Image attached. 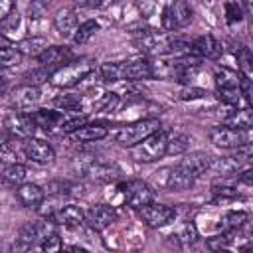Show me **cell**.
<instances>
[{"instance_id": "6da1fadb", "label": "cell", "mask_w": 253, "mask_h": 253, "mask_svg": "<svg viewBox=\"0 0 253 253\" xmlns=\"http://www.w3.org/2000/svg\"><path fill=\"white\" fill-rule=\"evenodd\" d=\"M105 81H144L156 77V67L148 59L109 61L99 67Z\"/></svg>"}, {"instance_id": "7a4b0ae2", "label": "cell", "mask_w": 253, "mask_h": 253, "mask_svg": "<svg viewBox=\"0 0 253 253\" xmlns=\"http://www.w3.org/2000/svg\"><path fill=\"white\" fill-rule=\"evenodd\" d=\"M95 67H97V61L91 57H81V59L69 61L53 71L49 83L59 89H71V87L79 85L83 79H87L95 71Z\"/></svg>"}, {"instance_id": "3957f363", "label": "cell", "mask_w": 253, "mask_h": 253, "mask_svg": "<svg viewBox=\"0 0 253 253\" xmlns=\"http://www.w3.org/2000/svg\"><path fill=\"white\" fill-rule=\"evenodd\" d=\"M168 138L170 134L166 130H156L150 136H146L144 140H140L138 144L132 146V158L138 162H156L162 156H166V148H168Z\"/></svg>"}, {"instance_id": "277c9868", "label": "cell", "mask_w": 253, "mask_h": 253, "mask_svg": "<svg viewBox=\"0 0 253 253\" xmlns=\"http://www.w3.org/2000/svg\"><path fill=\"white\" fill-rule=\"evenodd\" d=\"M160 121L158 119H140V121H134V123H128L125 125L119 132H117V142L121 146H126V148H132L134 144H138L140 140H144L146 136H150L152 132L160 130Z\"/></svg>"}, {"instance_id": "5b68a950", "label": "cell", "mask_w": 253, "mask_h": 253, "mask_svg": "<svg viewBox=\"0 0 253 253\" xmlns=\"http://www.w3.org/2000/svg\"><path fill=\"white\" fill-rule=\"evenodd\" d=\"M194 176L188 174L184 168H180L178 164L172 168H162L160 172L154 174V184L160 190H174V192H184L190 190L194 186Z\"/></svg>"}, {"instance_id": "8992f818", "label": "cell", "mask_w": 253, "mask_h": 253, "mask_svg": "<svg viewBox=\"0 0 253 253\" xmlns=\"http://www.w3.org/2000/svg\"><path fill=\"white\" fill-rule=\"evenodd\" d=\"M210 142L217 148H239L243 146L247 140L245 130L241 128H233L229 125H219V126H211L210 128Z\"/></svg>"}, {"instance_id": "52a82bcc", "label": "cell", "mask_w": 253, "mask_h": 253, "mask_svg": "<svg viewBox=\"0 0 253 253\" xmlns=\"http://www.w3.org/2000/svg\"><path fill=\"white\" fill-rule=\"evenodd\" d=\"M138 217L144 221V225H148L152 229H158V227L168 225L176 217V210L172 206H166V204L150 202V204H146L144 208L138 210Z\"/></svg>"}, {"instance_id": "ba28073f", "label": "cell", "mask_w": 253, "mask_h": 253, "mask_svg": "<svg viewBox=\"0 0 253 253\" xmlns=\"http://www.w3.org/2000/svg\"><path fill=\"white\" fill-rule=\"evenodd\" d=\"M170 36L166 32H154V30H144L140 32L138 40H136V45L146 53V55H152V57H158V55H168L170 53Z\"/></svg>"}, {"instance_id": "9c48e42d", "label": "cell", "mask_w": 253, "mask_h": 253, "mask_svg": "<svg viewBox=\"0 0 253 253\" xmlns=\"http://www.w3.org/2000/svg\"><path fill=\"white\" fill-rule=\"evenodd\" d=\"M40 99H42L40 87L30 85V83L18 85V87H14V91L10 93V105H12L18 113H32V111L40 105Z\"/></svg>"}, {"instance_id": "30bf717a", "label": "cell", "mask_w": 253, "mask_h": 253, "mask_svg": "<svg viewBox=\"0 0 253 253\" xmlns=\"http://www.w3.org/2000/svg\"><path fill=\"white\" fill-rule=\"evenodd\" d=\"M22 154L28 160H32L36 164H42V166L51 164L55 160V150L51 148V144L42 140V138H36V136H30L22 142Z\"/></svg>"}, {"instance_id": "8fae6325", "label": "cell", "mask_w": 253, "mask_h": 253, "mask_svg": "<svg viewBox=\"0 0 253 253\" xmlns=\"http://www.w3.org/2000/svg\"><path fill=\"white\" fill-rule=\"evenodd\" d=\"M123 188H125L123 192H125L126 204L132 210H140L146 204L154 202V188L148 182H144V180H130Z\"/></svg>"}, {"instance_id": "7c38bea8", "label": "cell", "mask_w": 253, "mask_h": 253, "mask_svg": "<svg viewBox=\"0 0 253 253\" xmlns=\"http://www.w3.org/2000/svg\"><path fill=\"white\" fill-rule=\"evenodd\" d=\"M119 217L117 210L113 206L107 204H95L85 211V223L93 229V231H103L107 229L111 223H115Z\"/></svg>"}, {"instance_id": "4fadbf2b", "label": "cell", "mask_w": 253, "mask_h": 253, "mask_svg": "<svg viewBox=\"0 0 253 253\" xmlns=\"http://www.w3.org/2000/svg\"><path fill=\"white\" fill-rule=\"evenodd\" d=\"M4 126L12 134V138H22V140L34 136V132L38 128V125L32 121V117L28 113H18V111H16V115L6 117Z\"/></svg>"}, {"instance_id": "5bb4252c", "label": "cell", "mask_w": 253, "mask_h": 253, "mask_svg": "<svg viewBox=\"0 0 253 253\" xmlns=\"http://www.w3.org/2000/svg\"><path fill=\"white\" fill-rule=\"evenodd\" d=\"M49 219H53L57 225H63L67 229H75L85 223V211L79 206H61L49 215Z\"/></svg>"}, {"instance_id": "9a60e30c", "label": "cell", "mask_w": 253, "mask_h": 253, "mask_svg": "<svg viewBox=\"0 0 253 253\" xmlns=\"http://www.w3.org/2000/svg\"><path fill=\"white\" fill-rule=\"evenodd\" d=\"M16 200L28 208V210H38L42 206V202L45 200V190L40 188L38 184H20L16 186Z\"/></svg>"}, {"instance_id": "2e32d148", "label": "cell", "mask_w": 253, "mask_h": 253, "mask_svg": "<svg viewBox=\"0 0 253 253\" xmlns=\"http://www.w3.org/2000/svg\"><path fill=\"white\" fill-rule=\"evenodd\" d=\"M192 55L200 59H217L221 55V45L211 34H204L196 40H192Z\"/></svg>"}, {"instance_id": "e0dca14e", "label": "cell", "mask_w": 253, "mask_h": 253, "mask_svg": "<svg viewBox=\"0 0 253 253\" xmlns=\"http://www.w3.org/2000/svg\"><path fill=\"white\" fill-rule=\"evenodd\" d=\"M211 160H213V156H210V154H206V152H192V154H186V156L178 162V166L184 168V170H186L188 174H192L194 178H200V176H204V174L210 170Z\"/></svg>"}, {"instance_id": "ac0fdd59", "label": "cell", "mask_w": 253, "mask_h": 253, "mask_svg": "<svg viewBox=\"0 0 253 253\" xmlns=\"http://www.w3.org/2000/svg\"><path fill=\"white\" fill-rule=\"evenodd\" d=\"M32 117V121L45 130H53V128H61L65 115L61 111H53V109H36L32 113H28Z\"/></svg>"}, {"instance_id": "d6986e66", "label": "cell", "mask_w": 253, "mask_h": 253, "mask_svg": "<svg viewBox=\"0 0 253 253\" xmlns=\"http://www.w3.org/2000/svg\"><path fill=\"white\" fill-rule=\"evenodd\" d=\"M73 59V51L65 45H49L40 57V65H47V67H55L59 63H69Z\"/></svg>"}, {"instance_id": "ffe728a7", "label": "cell", "mask_w": 253, "mask_h": 253, "mask_svg": "<svg viewBox=\"0 0 253 253\" xmlns=\"http://www.w3.org/2000/svg\"><path fill=\"white\" fill-rule=\"evenodd\" d=\"M243 168V162L237 158V156H227V158H213L211 164H210V174L213 176H221V178H227V176H237V172Z\"/></svg>"}, {"instance_id": "44dd1931", "label": "cell", "mask_w": 253, "mask_h": 253, "mask_svg": "<svg viewBox=\"0 0 253 253\" xmlns=\"http://www.w3.org/2000/svg\"><path fill=\"white\" fill-rule=\"evenodd\" d=\"M109 134V128L105 125H99V123H85L81 128H77L71 136L79 142H97V140H103L105 136Z\"/></svg>"}, {"instance_id": "7402d4cb", "label": "cell", "mask_w": 253, "mask_h": 253, "mask_svg": "<svg viewBox=\"0 0 253 253\" xmlns=\"http://www.w3.org/2000/svg\"><path fill=\"white\" fill-rule=\"evenodd\" d=\"M53 26L59 32V36H63V38H73L75 30L79 28L77 16L73 10H59L53 18Z\"/></svg>"}, {"instance_id": "603a6c76", "label": "cell", "mask_w": 253, "mask_h": 253, "mask_svg": "<svg viewBox=\"0 0 253 253\" xmlns=\"http://www.w3.org/2000/svg\"><path fill=\"white\" fill-rule=\"evenodd\" d=\"M16 45H18V49L22 51V55H28V57H40V55L49 47L47 40L42 38V36L24 38V40H20Z\"/></svg>"}, {"instance_id": "cb8c5ba5", "label": "cell", "mask_w": 253, "mask_h": 253, "mask_svg": "<svg viewBox=\"0 0 253 253\" xmlns=\"http://www.w3.org/2000/svg\"><path fill=\"white\" fill-rule=\"evenodd\" d=\"M20 59H22V51L18 49V45L12 43V42L2 34V40H0V63H2V67H4V69L14 67V65L20 63Z\"/></svg>"}, {"instance_id": "d4e9b609", "label": "cell", "mask_w": 253, "mask_h": 253, "mask_svg": "<svg viewBox=\"0 0 253 253\" xmlns=\"http://www.w3.org/2000/svg\"><path fill=\"white\" fill-rule=\"evenodd\" d=\"M233 128H241V130H251L253 128V107H245V109H235L229 117H225V123Z\"/></svg>"}, {"instance_id": "484cf974", "label": "cell", "mask_w": 253, "mask_h": 253, "mask_svg": "<svg viewBox=\"0 0 253 253\" xmlns=\"http://www.w3.org/2000/svg\"><path fill=\"white\" fill-rule=\"evenodd\" d=\"M2 180L10 186H20L26 180V166L20 162H4Z\"/></svg>"}, {"instance_id": "4316f807", "label": "cell", "mask_w": 253, "mask_h": 253, "mask_svg": "<svg viewBox=\"0 0 253 253\" xmlns=\"http://www.w3.org/2000/svg\"><path fill=\"white\" fill-rule=\"evenodd\" d=\"M170 12H172V18H174L176 28H184L192 20V6L186 0H174L170 4Z\"/></svg>"}, {"instance_id": "83f0119b", "label": "cell", "mask_w": 253, "mask_h": 253, "mask_svg": "<svg viewBox=\"0 0 253 253\" xmlns=\"http://www.w3.org/2000/svg\"><path fill=\"white\" fill-rule=\"evenodd\" d=\"M215 85L217 89H229V87H241V73L221 67L215 69Z\"/></svg>"}, {"instance_id": "f1b7e54d", "label": "cell", "mask_w": 253, "mask_h": 253, "mask_svg": "<svg viewBox=\"0 0 253 253\" xmlns=\"http://www.w3.org/2000/svg\"><path fill=\"white\" fill-rule=\"evenodd\" d=\"M97 32H99V22L97 20H85L83 24H79V28L75 30V34H73L71 40H73V43L81 45V43L89 42Z\"/></svg>"}, {"instance_id": "f546056e", "label": "cell", "mask_w": 253, "mask_h": 253, "mask_svg": "<svg viewBox=\"0 0 253 253\" xmlns=\"http://www.w3.org/2000/svg\"><path fill=\"white\" fill-rule=\"evenodd\" d=\"M247 215L249 213H245V211H225L219 219V229L221 231H237L243 225V221L247 219Z\"/></svg>"}, {"instance_id": "4dcf8cb0", "label": "cell", "mask_w": 253, "mask_h": 253, "mask_svg": "<svg viewBox=\"0 0 253 253\" xmlns=\"http://www.w3.org/2000/svg\"><path fill=\"white\" fill-rule=\"evenodd\" d=\"M53 67H47V65H40V67H36V69H30L26 75H24V81L26 83H30V85H36V87H40L42 83H45V81H49L51 79V75H53Z\"/></svg>"}, {"instance_id": "1f68e13d", "label": "cell", "mask_w": 253, "mask_h": 253, "mask_svg": "<svg viewBox=\"0 0 253 253\" xmlns=\"http://www.w3.org/2000/svg\"><path fill=\"white\" fill-rule=\"evenodd\" d=\"M190 146V136L188 134H170L168 138V148H166V154L168 156H178V154H184Z\"/></svg>"}, {"instance_id": "d6a6232c", "label": "cell", "mask_w": 253, "mask_h": 253, "mask_svg": "<svg viewBox=\"0 0 253 253\" xmlns=\"http://www.w3.org/2000/svg\"><path fill=\"white\" fill-rule=\"evenodd\" d=\"M217 99L221 101V103H225V105H229V107H239L243 101H245V97H243V91H241V87H229V89H217Z\"/></svg>"}, {"instance_id": "836d02e7", "label": "cell", "mask_w": 253, "mask_h": 253, "mask_svg": "<svg viewBox=\"0 0 253 253\" xmlns=\"http://www.w3.org/2000/svg\"><path fill=\"white\" fill-rule=\"evenodd\" d=\"M235 61H237V69L245 75H249L253 71V51L245 45H241L237 51H235Z\"/></svg>"}, {"instance_id": "e575fe53", "label": "cell", "mask_w": 253, "mask_h": 253, "mask_svg": "<svg viewBox=\"0 0 253 253\" xmlns=\"http://www.w3.org/2000/svg\"><path fill=\"white\" fill-rule=\"evenodd\" d=\"M168 55H174L176 59L192 55V42H188L184 38H172L170 40V53Z\"/></svg>"}, {"instance_id": "d590c367", "label": "cell", "mask_w": 253, "mask_h": 253, "mask_svg": "<svg viewBox=\"0 0 253 253\" xmlns=\"http://www.w3.org/2000/svg\"><path fill=\"white\" fill-rule=\"evenodd\" d=\"M233 233H235V231H221V233H217V235H213V237H208V241H206L208 249L217 251V249L229 247V245L233 243Z\"/></svg>"}, {"instance_id": "8d00e7d4", "label": "cell", "mask_w": 253, "mask_h": 253, "mask_svg": "<svg viewBox=\"0 0 253 253\" xmlns=\"http://www.w3.org/2000/svg\"><path fill=\"white\" fill-rule=\"evenodd\" d=\"M178 239H180L182 247H190V245H194V243L198 241V227H196L192 221L184 223L182 229L178 231Z\"/></svg>"}, {"instance_id": "74e56055", "label": "cell", "mask_w": 253, "mask_h": 253, "mask_svg": "<svg viewBox=\"0 0 253 253\" xmlns=\"http://www.w3.org/2000/svg\"><path fill=\"white\" fill-rule=\"evenodd\" d=\"M53 103H55V107H59L63 111H79L81 109V97L79 95H61Z\"/></svg>"}, {"instance_id": "f35d334b", "label": "cell", "mask_w": 253, "mask_h": 253, "mask_svg": "<svg viewBox=\"0 0 253 253\" xmlns=\"http://www.w3.org/2000/svg\"><path fill=\"white\" fill-rule=\"evenodd\" d=\"M225 22L229 24V26H233V24H239L241 20H243V12H241V8H239V4L237 2H233V0H229V2H225Z\"/></svg>"}, {"instance_id": "ab89813d", "label": "cell", "mask_w": 253, "mask_h": 253, "mask_svg": "<svg viewBox=\"0 0 253 253\" xmlns=\"http://www.w3.org/2000/svg\"><path fill=\"white\" fill-rule=\"evenodd\" d=\"M85 123H87V117H85V115H79V117H73V119H65L59 130H61L63 134H73V132H75L77 128H81Z\"/></svg>"}, {"instance_id": "60d3db41", "label": "cell", "mask_w": 253, "mask_h": 253, "mask_svg": "<svg viewBox=\"0 0 253 253\" xmlns=\"http://www.w3.org/2000/svg\"><path fill=\"white\" fill-rule=\"evenodd\" d=\"M211 192H213V196H217V198H221V200H233V198L239 196L235 188L225 186V184H213V186H211Z\"/></svg>"}, {"instance_id": "b9f144b4", "label": "cell", "mask_w": 253, "mask_h": 253, "mask_svg": "<svg viewBox=\"0 0 253 253\" xmlns=\"http://www.w3.org/2000/svg\"><path fill=\"white\" fill-rule=\"evenodd\" d=\"M40 249H42V251H59V249H63V243H61L59 235L53 233V235H49L47 239H43V241L40 243Z\"/></svg>"}, {"instance_id": "7bdbcfd3", "label": "cell", "mask_w": 253, "mask_h": 253, "mask_svg": "<svg viewBox=\"0 0 253 253\" xmlns=\"http://www.w3.org/2000/svg\"><path fill=\"white\" fill-rule=\"evenodd\" d=\"M206 95V91L202 87H184L180 91V99L182 101H196V99H202Z\"/></svg>"}, {"instance_id": "ee69618b", "label": "cell", "mask_w": 253, "mask_h": 253, "mask_svg": "<svg viewBox=\"0 0 253 253\" xmlns=\"http://www.w3.org/2000/svg\"><path fill=\"white\" fill-rule=\"evenodd\" d=\"M117 103H119V95L117 93H105L101 103H99V109L103 113H109V111H113L117 107Z\"/></svg>"}, {"instance_id": "f6af8a7d", "label": "cell", "mask_w": 253, "mask_h": 253, "mask_svg": "<svg viewBox=\"0 0 253 253\" xmlns=\"http://www.w3.org/2000/svg\"><path fill=\"white\" fill-rule=\"evenodd\" d=\"M160 24H162V30H164V32H174V30H178V28H176V24H174V18H172V12H170V6H166V8L162 10Z\"/></svg>"}, {"instance_id": "bcb514c9", "label": "cell", "mask_w": 253, "mask_h": 253, "mask_svg": "<svg viewBox=\"0 0 253 253\" xmlns=\"http://www.w3.org/2000/svg\"><path fill=\"white\" fill-rule=\"evenodd\" d=\"M241 162H247V164H253V142H245L243 146L237 148V154H235Z\"/></svg>"}, {"instance_id": "7dc6e473", "label": "cell", "mask_w": 253, "mask_h": 253, "mask_svg": "<svg viewBox=\"0 0 253 253\" xmlns=\"http://www.w3.org/2000/svg\"><path fill=\"white\" fill-rule=\"evenodd\" d=\"M20 26V14L18 12H12L8 18L2 20V30L4 32H10V30H16Z\"/></svg>"}, {"instance_id": "c3c4849f", "label": "cell", "mask_w": 253, "mask_h": 253, "mask_svg": "<svg viewBox=\"0 0 253 253\" xmlns=\"http://www.w3.org/2000/svg\"><path fill=\"white\" fill-rule=\"evenodd\" d=\"M237 180L241 184H247V186H253V164L247 166V168H241L237 172Z\"/></svg>"}, {"instance_id": "681fc988", "label": "cell", "mask_w": 253, "mask_h": 253, "mask_svg": "<svg viewBox=\"0 0 253 253\" xmlns=\"http://www.w3.org/2000/svg\"><path fill=\"white\" fill-rule=\"evenodd\" d=\"M14 12V0H0V20L8 18Z\"/></svg>"}, {"instance_id": "f907efd6", "label": "cell", "mask_w": 253, "mask_h": 253, "mask_svg": "<svg viewBox=\"0 0 253 253\" xmlns=\"http://www.w3.org/2000/svg\"><path fill=\"white\" fill-rule=\"evenodd\" d=\"M237 231H241V233H243V237L251 239V237H253V215H247V219L243 221V225H241Z\"/></svg>"}, {"instance_id": "816d5d0a", "label": "cell", "mask_w": 253, "mask_h": 253, "mask_svg": "<svg viewBox=\"0 0 253 253\" xmlns=\"http://www.w3.org/2000/svg\"><path fill=\"white\" fill-rule=\"evenodd\" d=\"M79 6H87V8H101L105 6L109 0H75Z\"/></svg>"}, {"instance_id": "f5cc1de1", "label": "cell", "mask_w": 253, "mask_h": 253, "mask_svg": "<svg viewBox=\"0 0 253 253\" xmlns=\"http://www.w3.org/2000/svg\"><path fill=\"white\" fill-rule=\"evenodd\" d=\"M243 4V10H245V16L253 22V0H241Z\"/></svg>"}, {"instance_id": "db71d44e", "label": "cell", "mask_w": 253, "mask_h": 253, "mask_svg": "<svg viewBox=\"0 0 253 253\" xmlns=\"http://www.w3.org/2000/svg\"><path fill=\"white\" fill-rule=\"evenodd\" d=\"M49 2H51V0H32V4H38V6H43V8H45Z\"/></svg>"}, {"instance_id": "11a10c76", "label": "cell", "mask_w": 253, "mask_h": 253, "mask_svg": "<svg viewBox=\"0 0 253 253\" xmlns=\"http://www.w3.org/2000/svg\"><path fill=\"white\" fill-rule=\"evenodd\" d=\"M206 2H213V0H206Z\"/></svg>"}]
</instances>
